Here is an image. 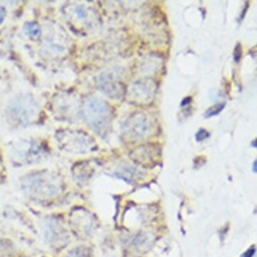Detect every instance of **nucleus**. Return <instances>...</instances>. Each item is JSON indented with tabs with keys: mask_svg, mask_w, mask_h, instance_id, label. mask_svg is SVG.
Returning <instances> with one entry per match:
<instances>
[{
	"mask_svg": "<svg viewBox=\"0 0 257 257\" xmlns=\"http://www.w3.org/2000/svg\"><path fill=\"white\" fill-rule=\"evenodd\" d=\"M63 187L59 178L49 171L28 174L22 179V190L30 198L45 200L57 197Z\"/></svg>",
	"mask_w": 257,
	"mask_h": 257,
	"instance_id": "obj_1",
	"label": "nucleus"
},
{
	"mask_svg": "<svg viewBox=\"0 0 257 257\" xmlns=\"http://www.w3.org/2000/svg\"><path fill=\"white\" fill-rule=\"evenodd\" d=\"M82 111L87 123L98 135H105L110 131L113 110L107 102L97 97H90L84 102Z\"/></svg>",
	"mask_w": 257,
	"mask_h": 257,
	"instance_id": "obj_2",
	"label": "nucleus"
},
{
	"mask_svg": "<svg viewBox=\"0 0 257 257\" xmlns=\"http://www.w3.org/2000/svg\"><path fill=\"white\" fill-rule=\"evenodd\" d=\"M38 104L30 95H19L10 102L8 107V116L12 123L29 124L36 117Z\"/></svg>",
	"mask_w": 257,
	"mask_h": 257,
	"instance_id": "obj_3",
	"label": "nucleus"
},
{
	"mask_svg": "<svg viewBox=\"0 0 257 257\" xmlns=\"http://www.w3.org/2000/svg\"><path fill=\"white\" fill-rule=\"evenodd\" d=\"M154 128H156L154 120L147 114H134L124 121L122 124V134L124 138H127V140H141L152 135Z\"/></svg>",
	"mask_w": 257,
	"mask_h": 257,
	"instance_id": "obj_4",
	"label": "nucleus"
},
{
	"mask_svg": "<svg viewBox=\"0 0 257 257\" xmlns=\"http://www.w3.org/2000/svg\"><path fill=\"white\" fill-rule=\"evenodd\" d=\"M56 140L61 150L72 153L89 152L94 145L91 138L80 131H59L56 133Z\"/></svg>",
	"mask_w": 257,
	"mask_h": 257,
	"instance_id": "obj_5",
	"label": "nucleus"
},
{
	"mask_svg": "<svg viewBox=\"0 0 257 257\" xmlns=\"http://www.w3.org/2000/svg\"><path fill=\"white\" fill-rule=\"evenodd\" d=\"M47 148L44 145L37 141L22 143L12 150V159L17 160L21 164H32L42 160L44 157Z\"/></svg>",
	"mask_w": 257,
	"mask_h": 257,
	"instance_id": "obj_6",
	"label": "nucleus"
},
{
	"mask_svg": "<svg viewBox=\"0 0 257 257\" xmlns=\"http://www.w3.org/2000/svg\"><path fill=\"white\" fill-rule=\"evenodd\" d=\"M97 87L102 93L111 98H121L123 94V85L121 83L120 76L115 71L102 72L97 77Z\"/></svg>",
	"mask_w": 257,
	"mask_h": 257,
	"instance_id": "obj_7",
	"label": "nucleus"
},
{
	"mask_svg": "<svg viewBox=\"0 0 257 257\" xmlns=\"http://www.w3.org/2000/svg\"><path fill=\"white\" fill-rule=\"evenodd\" d=\"M45 237H47L48 242L50 244L57 245L64 244V242L68 238V235L63 226L57 220L50 219L45 225Z\"/></svg>",
	"mask_w": 257,
	"mask_h": 257,
	"instance_id": "obj_8",
	"label": "nucleus"
},
{
	"mask_svg": "<svg viewBox=\"0 0 257 257\" xmlns=\"http://www.w3.org/2000/svg\"><path fill=\"white\" fill-rule=\"evenodd\" d=\"M24 29H25L26 34H28L31 38L37 39L41 37L42 29H41V26L37 24V23H28V24L25 25Z\"/></svg>",
	"mask_w": 257,
	"mask_h": 257,
	"instance_id": "obj_9",
	"label": "nucleus"
},
{
	"mask_svg": "<svg viewBox=\"0 0 257 257\" xmlns=\"http://www.w3.org/2000/svg\"><path fill=\"white\" fill-rule=\"evenodd\" d=\"M68 257H90V250L84 246H78V248L72 249Z\"/></svg>",
	"mask_w": 257,
	"mask_h": 257,
	"instance_id": "obj_10",
	"label": "nucleus"
},
{
	"mask_svg": "<svg viewBox=\"0 0 257 257\" xmlns=\"http://www.w3.org/2000/svg\"><path fill=\"white\" fill-rule=\"evenodd\" d=\"M224 107H225V103H224V102H223V103L215 104L213 107H211L206 110L205 117H212V116H215V115H218L220 111L224 109Z\"/></svg>",
	"mask_w": 257,
	"mask_h": 257,
	"instance_id": "obj_11",
	"label": "nucleus"
},
{
	"mask_svg": "<svg viewBox=\"0 0 257 257\" xmlns=\"http://www.w3.org/2000/svg\"><path fill=\"white\" fill-rule=\"evenodd\" d=\"M74 15L76 16L78 19H85L87 18V10H85L84 6L82 5H78V6H75L74 8Z\"/></svg>",
	"mask_w": 257,
	"mask_h": 257,
	"instance_id": "obj_12",
	"label": "nucleus"
},
{
	"mask_svg": "<svg viewBox=\"0 0 257 257\" xmlns=\"http://www.w3.org/2000/svg\"><path fill=\"white\" fill-rule=\"evenodd\" d=\"M209 137H210L209 132H207L206 130H203V128H200V130L197 132V134H196V139H197V141H198V143L207 139Z\"/></svg>",
	"mask_w": 257,
	"mask_h": 257,
	"instance_id": "obj_13",
	"label": "nucleus"
},
{
	"mask_svg": "<svg viewBox=\"0 0 257 257\" xmlns=\"http://www.w3.org/2000/svg\"><path fill=\"white\" fill-rule=\"evenodd\" d=\"M240 57H242V47H240V44H237L235 50H233V58L238 63Z\"/></svg>",
	"mask_w": 257,
	"mask_h": 257,
	"instance_id": "obj_14",
	"label": "nucleus"
},
{
	"mask_svg": "<svg viewBox=\"0 0 257 257\" xmlns=\"http://www.w3.org/2000/svg\"><path fill=\"white\" fill-rule=\"evenodd\" d=\"M255 252H256V248H255V245H252L251 248H249L244 253H243L242 257H253Z\"/></svg>",
	"mask_w": 257,
	"mask_h": 257,
	"instance_id": "obj_15",
	"label": "nucleus"
},
{
	"mask_svg": "<svg viewBox=\"0 0 257 257\" xmlns=\"http://www.w3.org/2000/svg\"><path fill=\"white\" fill-rule=\"evenodd\" d=\"M5 16H6V10H5V8H3V6H0V24H2V23L4 22Z\"/></svg>",
	"mask_w": 257,
	"mask_h": 257,
	"instance_id": "obj_16",
	"label": "nucleus"
},
{
	"mask_svg": "<svg viewBox=\"0 0 257 257\" xmlns=\"http://www.w3.org/2000/svg\"><path fill=\"white\" fill-rule=\"evenodd\" d=\"M191 100H192V98H191V97H186V98H184L183 102H181V107H184V105L189 104L190 102H191Z\"/></svg>",
	"mask_w": 257,
	"mask_h": 257,
	"instance_id": "obj_17",
	"label": "nucleus"
},
{
	"mask_svg": "<svg viewBox=\"0 0 257 257\" xmlns=\"http://www.w3.org/2000/svg\"><path fill=\"white\" fill-rule=\"evenodd\" d=\"M3 178V166H2V163H0V180H2Z\"/></svg>",
	"mask_w": 257,
	"mask_h": 257,
	"instance_id": "obj_18",
	"label": "nucleus"
},
{
	"mask_svg": "<svg viewBox=\"0 0 257 257\" xmlns=\"http://www.w3.org/2000/svg\"><path fill=\"white\" fill-rule=\"evenodd\" d=\"M252 170H253V172L256 173V171H257V169H256V161H253V164H252Z\"/></svg>",
	"mask_w": 257,
	"mask_h": 257,
	"instance_id": "obj_19",
	"label": "nucleus"
},
{
	"mask_svg": "<svg viewBox=\"0 0 257 257\" xmlns=\"http://www.w3.org/2000/svg\"><path fill=\"white\" fill-rule=\"evenodd\" d=\"M252 146H253V147H256V140H253V143H252Z\"/></svg>",
	"mask_w": 257,
	"mask_h": 257,
	"instance_id": "obj_20",
	"label": "nucleus"
}]
</instances>
